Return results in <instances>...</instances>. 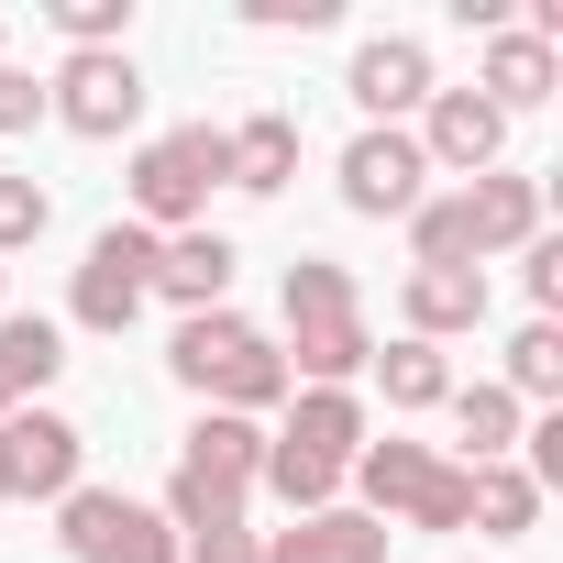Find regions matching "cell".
I'll return each instance as SVG.
<instances>
[{
    "label": "cell",
    "mask_w": 563,
    "mask_h": 563,
    "mask_svg": "<svg viewBox=\"0 0 563 563\" xmlns=\"http://www.w3.org/2000/svg\"><path fill=\"white\" fill-rule=\"evenodd\" d=\"M45 221H56V199L34 177H0V265H12L23 243H45Z\"/></svg>",
    "instance_id": "cell-26"
},
{
    "label": "cell",
    "mask_w": 563,
    "mask_h": 563,
    "mask_svg": "<svg viewBox=\"0 0 563 563\" xmlns=\"http://www.w3.org/2000/svg\"><path fill=\"white\" fill-rule=\"evenodd\" d=\"M133 221L144 232H199L210 188H232V155H221V122H177V133H144L133 144Z\"/></svg>",
    "instance_id": "cell-4"
},
{
    "label": "cell",
    "mask_w": 563,
    "mask_h": 563,
    "mask_svg": "<svg viewBox=\"0 0 563 563\" xmlns=\"http://www.w3.org/2000/svg\"><path fill=\"white\" fill-rule=\"evenodd\" d=\"M221 155H232V188L243 199H276V188L299 177V111H243L221 133Z\"/></svg>",
    "instance_id": "cell-19"
},
{
    "label": "cell",
    "mask_w": 563,
    "mask_h": 563,
    "mask_svg": "<svg viewBox=\"0 0 563 563\" xmlns=\"http://www.w3.org/2000/svg\"><path fill=\"white\" fill-rule=\"evenodd\" d=\"M420 166H431V177H486V166H508V111L475 100V89H431V100H420Z\"/></svg>",
    "instance_id": "cell-10"
},
{
    "label": "cell",
    "mask_w": 563,
    "mask_h": 563,
    "mask_svg": "<svg viewBox=\"0 0 563 563\" xmlns=\"http://www.w3.org/2000/svg\"><path fill=\"white\" fill-rule=\"evenodd\" d=\"M288 376H310V387H354L365 365H376V332H365V288L332 265V254H299L288 265Z\"/></svg>",
    "instance_id": "cell-2"
},
{
    "label": "cell",
    "mask_w": 563,
    "mask_h": 563,
    "mask_svg": "<svg viewBox=\"0 0 563 563\" xmlns=\"http://www.w3.org/2000/svg\"><path fill=\"white\" fill-rule=\"evenodd\" d=\"M464 475H475V497H464V530H497V541L541 530V486H530L519 464H464Z\"/></svg>",
    "instance_id": "cell-23"
},
{
    "label": "cell",
    "mask_w": 563,
    "mask_h": 563,
    "mask_svg": "<svg viewBox=\"0 0 563 563\" xmlns=\"http://www.w3.org/2000/svg\"><path fill=\"white\" fill-rule=\"evenodd\" d=\"M45 23L67 34V56H100V45H133V0H45Z\"/></svg>",
    "instance_id": "cell-25"
},
{
    "label": "cell",
    "mask_w": 563,
    "mask_h": 563,
    "mask_svg": "<svg viewBox=\"0 0 563 563\" xmlns=\"http://www.w3.org/2000/svg\"><path fill=\"white\" fill-rule=\"evenodd\" d=\"M0 431H12V497H67L78 486V464H89V431L67 420V409H12V420H0Z\"/></svg>",
    "instance_id": "cell-12"
},
{
    "label": "cell",
    "mask_w": 563,
    "mask_h": 563,
    "mask_svg": "<svg viewBox=\"0 0 563 563\" xmlns=\"http://www.w3.org/2000/svg\"><path fill=\"white\" fill-rule=\"evenodd\" d=\"M387 519H365V508H321V519H288L265 541V563H387Z\"/></svg>",
    "instance_id": "cell-18"
},
{
    "label": "cell",
    "mask_w": 563,
    "mask_h": 563,
    "mask_svg": "<svg viewBox=\"0 0 563 563\" xmlns=\"http://www.w3.org/2000/svg\"><path fill=\"white\" fill-rule=\"evenodd\" d=\"M177 563H265V541H254L243 519H221V530H188V541H177Z\"/></svg>",
    "instance_id": "cell-28"
},
{
    "label": "cell",
    "mask_w": 563,
    "mask_h": 563,
    "mask_svg": "<svg viewBox=\"0 0 563 563\" xmlns=\"http://www.w3.org/2000/svg\"><path fill=\"white\" fill-rule=\"evenodd\" d=\"M232 232H155V288L144 299H177V321L188 310H232Z\"/></svg>",
    "instance_id": "cell-13"
},
{
    "label": "cell",
    "mask_w": 563,
    "mask_h": 563,
    "mask_svg": "<svg viewBox=\"0 0 563 563\" xmlns=\"http://www.w3.org/2000/svg\"><path fill=\"white\" fill-rule=\"evenodd\" d=\"M552 89H563V45H541L530 23H497V34H486V67H475V100H497V111L519 122V111H541Z\"/></svg>",
    "instance_id": "cell-14"
},
{
    "label": "cell",
    "mask_w": 563,
    "mask_h": 563,
    "mask_svg": "<svg viewBox=\"0 0 563 563\" xmlns=\"http://www.w3.org/2000/svg\"><path fill=\"white\" fill-rule=\"evenodd\" d=\"M519 276H530V321H552V310H563V243H552V232L519 243Z\"/></svg>",
    "instance_id": "cell-27"
},
{
    "label": "cell",
    "mask_w": 563,
    "mask_h": 563,
    "mask_svg": "<svg viewBox=\"0 0 563 563\" xmlns=\"http://www.w3.org/2000/svg\"><path fill=\"white\" fill-rule=\"evenodd\" d=\"M0 497H12V431H0Z\"/></svg>",
    "instance_id": "cell-31"
},
{
    "label": "cell",
    "mask_w": 563,
    "mask_h": 563,
    "mask_svg": "<svg viewBox=\"0 0 563 563\" xmlns=\"http://www.w3.org/2000/svg\"><path fill=\"white\" fill-rule=\"evenodd\" d=\"M56 365H67V332L56 321H12V310H0V420L34 409L56 387Z\"/></svg>",
    "instance_id": "cell-20"
},
{
    "label": "cell",
    "mask_w": 563,
    "mask_h": 563,
    "mask_svg": "<svg viewBox=\"0 0 563 563\" xmlns=\"http://www.w3.org/2000/svg\"><path fill=\"white\" fill-rule=\"evenodd\" d=\"M464 232H475V265H486V254H519V243H541V177H519V166H486V177H464Z\"/></svg>",
    "instance_id": "cell-15"
},
{
    "label": "cell",
    "mask_w": 563,
    "mask_h": 563,
    "mask_svg": "<svg viewBox=\"0 0 563 563\" xmlns=\"http://www.w3.org/2000/svg\"><path fill=\"white\" fill-rule=\"evenodd\" d=\"M519 409L530 398H563V321H519V343H508V376H497Z\"/></svg>",
    "instance_id": "cell-24"
},
{
    "label": "cell",
    "mask_w": 563,
    "mask_h": 563,
    "mask_svg": "<svg viewBox=\"0 0 563 563\" xmlns=\"http://www.w3.org/2000/svg\"><path fill=\"white\" fill-rule=\"evenodd\" d=\"M56 541H67V563H177L166 508H144L122 486H67L56 497Z\"/></svg>",
    "instance_id": "cell-6"
},
{
    "label": "cell",
    "mask_w": 563,
    "mask_h": 563,
    "mask_svg": "<svg viewBox=\"0 0 563 563\" xmlns=\"http://www.w3.org/2000/svg\"><path fill=\"white\" fill-rule=\"evenodd\" d=\"M243 23H265V34H321L332 0H243Z\"/></svg>",
    "instance_id": "cell-29"
},
{
    "label": "cell",
    "mask_w": 563,
    "mask_h": 563,
    "mask_svg": "<svg viewBox=\"0 0 563 563\" xmlns=\"http://www.w3.org/2000/svg\"><path fill=\"white\" fill-rule=\"evenodd\" d=\"M365 376L387 387V409H398V420H420V409H442V398H453V365H442V343H409V332H398V343H387Z\"/></svg>",
    "instance_id": "cell-22"
},
{
    "label": "cell",
    "mask_w": 563,
    "mask_h": 563,
    "mask_svg": "<svg viewBox=\"0 0 563 563\" xmlns=\"http://www.w3.org/2000/svg\"><path fill=\"white\" fill-rule=\"evenodd\" d=\"M0 67H12V23H0Z\"/></svg>",
    "instance_id": "cell-32"
},
{
    "label": "cell",
    "mask_w": 563,
    "mask_h": 563,
    "mask_svg": "<svg viewBox=\"0 0 563 563\" xmlns=\"http://www.w3.org/2000/svg\"><path fill=\"white\" fill-rule=\"evenodd\" d=\"M254 475H265V431H254V420H232V409H210V420L177 442V475H166V530L188 541V530L243 519V508H254Z\"/></svg>",
    "instance_id": "cell-3"
},
{
    "label": "cell",
    "mask_w": 563,
    "mask_h": 563,
    "mask_svg": "<svg viewBox=\"0 0 563 563\" xmlns=\"http://www.w3.org/2000/svg\"><path fill=\"white\" fill-rule=\"evenodd\" d=\"M166 376L232 420H265L276 398H288V354H276V332H254L243 310H188L177 343H166Z\"/></svg>",
    "instance_id": "cell-1"
},
{
    "label": "cell",
    "mask_w": 563,
    "mask_h": 563,
    "mask_svg": "<svg viewBox=\"0 0 563 563\" xmlns=\"http://www.w3.org/2000/svg\"><path fill=\"white\" fill-rule=\"evenodd\" d=\"M343 89H354L365 122H409V111L431 100V45H420V34H365L354 67H343Z\"/></svg>",
    "instance_id": "cell-11"
},
{
    "label": "cell",
    "mask_w": 563,
    "mask_h": 563,
    "mask_svg": "<svg viewBox=\"0 0 563 563\" xmlns=\"http://www.w3.org/2000/svg\"><path fill=\"white\" fill-rule=\"evenodd\" d=\"M45 111H56L78 144H122V133L144 122V67H133V45L56 56V78H45Z\"/></svg>",
    "instance_id": "cell-7"
},
{
    "label": "cell",
    "mask_w": 563,
    "mask_h": 563,
    "mask_svg": "<svg viewBox=\"0 0 563 563\" xmlns=\"http://www.w3.org/2000/svg\"><path fill=\"white\" fill-rule=\"evenodd\" d=\"M431 199V166H420V133L409 122H365L343 144V210L354 221H409Z\"/></svg>",
    "instance_id": "cell-9"
},
{
    "label": "cell",
    "mask_w": 563,
    "mask_h": 563,
    "mask_svg": "<svg viewBox=\"0 0 563 563\" xmlns=\"http://www.w3.org/2000/svg\"><path fill=\"white\" fill-rule=\"evenodd\" d=\"M398 310H409V343H453V332H475V321H486V265H409Z\"/></svg>",
    "instance_id": "cell-16"
},
{
    "label": "cell",
    "mask_w": 563,
    "mask_h": 563,
    "mask_svg": "<svg viewBox=\"0 0 563 563\" xmlns=\"http://www.w3.org/2000/svg\"><path fill=\"white\" fill-rule=\"evenodd\" d=\"M276 442L310 453V464H332V475H354V453H365L376 431H365V398H354V387H310L288 420H276Z\"/></svg>",
    "instance_id": "cell-17"
},
{
    "label": "cell",
    "mask_w": 563,
    "mask_h": 563,
    "mask_svg": "<svg viewBox=\"0 0 563 563\" xmlns=\"http://www.w3.org/2000/svg\"><path fill=\"white\" fill-rule=\"evenodd\" d=\"M442 409H453V431H464V464H519V431H530V409H519L508 387H453Z\"/></svg>",
    "instance_id": "cell-21"
},
{
    "label": "cell",
    "mask_w": 563,
    "mask_h": 563,
    "mask_svg": "<svg viewBox=\"0 0 563 563\" xmlns=\"http://www.w3.org/2000/svg\"><path fill=\"white\" fill-rule=\"evenodd\" d=\"M34 122H45V78L0 67V133H34Z\"/></svg>",
    "instance_id": "cell-30"
},
{
    "label": "cell",
    "mask_w": 563,
    "mask_h": 563,
    "mask_svg": "<svg viewBox=\"0 0 563 563\" xmlns=\"http://www.w3.org/2000/svg\"><path fill=\"white\" fill-rule=\"evenodd\" d=\"M354 486H365V519L387 530H464V497H475V475L431 442H365Z\"/></svg>",
    "instance_id": "cell-5"
},
{
    "label": "cell",
    "mask_w": 563,
    "mask_h": 563,
    "mask_svg": "<svg viewBox=\"0 0 563 563\" xmlns=\"http://www.w3.org/2000/svg\"><path fill=\"white\" fill-rule=\"evenodd\" d=\"M144 288H155V232H144V221H111V232L78 254L67 321H78V332H133V321H144Z\"/></svg>",
    "instance_id": "cell-8"
},
{
    "label": "cell",
    "mask_w": 563,
    "mask_h": 563,
    "mask_svg": "<svg viewBox=\"0 0 563 563\" xmlns=\"http://www.w3.org/2000/svg\"><path fill=\"white\" fill-rule=\"evenodd\" d=\"M0 299H12V265H0Z\"/></svg>",
    "instance_id": "cell-33"
}]
</instances>
